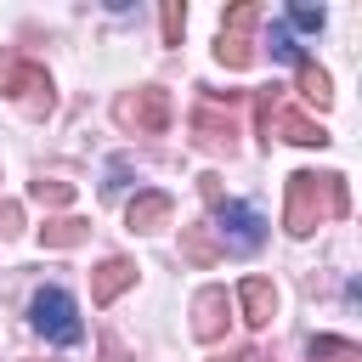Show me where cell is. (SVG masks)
<instances>
[{
	"mask_svg": "<svg viewBox=\"0 0 362 362\" xmlns=\"http://www.w3.org/2000/svg\"><path fill=\"white\" fill-rule=\"evenodd\" d=\"M351 215V192L339 170H294L283 181V226L288 238H311L322 221H345Z\"/></svg>",
	"mask_w": 362,
	"mask_h": 362,
	"instance_id": "obj_1",
	"label": "cell"
},
{
	"mask_svg": "<svg viewBox=\"0 0 362 362\" xmlns=\"http://www.w3.org/2000/svg\"><path fill=\"white\" fill-rule=\"evenodd\" d=\"M249 96H255V119H260L266 147H272V141H294V147H328V141H334L317 119H305L300 107H288L283 85H266V90H249Z\"/></svg>",
	"mask_w": 362,
	"mask_h": 362,
	"instance_id": "obj_2",
	"label": "cell"
},
{
	"mask_svg": "<svg viewBox=\"0 0 362 362\" xmlns=\"http://www.w3.org/2000/svg\"><path fill=\"white\" fill-rule=\"evenodd\" d=\"M0 96L17 102V107L34 113V119H45V113L57 107V85H51V74H45L34 57H23V51H0Z\"/></svg>",
	"mask_w": 362,
	"mask_h": 362,
	"instance_id": "obj_3",
	"label": "cell"
},
{
	"mask_svg": "<svg viewBox=\"0 0 362 362\" xmlns=\"http://www.w3.org/2000/svg\"><path fill=\"white\" fill-rule=\"evenodd\" d=\"M113 124L130 136H164L170 130V90L164 85H136L113 96Z\"/></svg>",
	"mask_w": 362,
	"mask_h": 362,
	"instance_id": "obj_4",
	"label": "cell"
},
{
	"mask_svg": "<svg viewBox=\"0 0 362 362\" xmlns=\"http://www.w3.org/2000/svg\"><path fill=\"white\" fill-rule=\"evenodd\" d=\"M28 322L51 339V345H79L85 339V322H79V305H74V294L68 288H34V300H28Z\"/></svg>",
	"mask_w": 362,
	"mask_h": 362,
	"instance_id": "obj_5",
	"label": "cell"
},
{
	"mask_svg": "<svg viewBox=\"0 0 362 362\" xmlns=\"http://www.w3.org/2000/svg\"><path fill=\"white\" fill-rule=\"evenodd\" d=\"M260 6L255 0H238V6H226L221 11V40H215V57L226 62V68H249L255 62V28H260Z\"/></svg>",
	"mask_w": 362,
	"mask_h": 362,
	"instance_id": "obj_6",
	"label": "cell"
},
{
	"mask_svg": "<svg viewBox=\"0 0 362 362\" xmlns=\"http://www.w3.org/2000/svg\"><path fill=\"white\" fill-rule=\"evenodd\" d=\"M215 209V243L221 249H238V255H255L260 243H266V221H260V209L255 204H232V198H221V204H209Z\"/></svg>",
	"mask_w": 362,
	"mask_h": 362,
	"instance_id": "obj_7",
	"label": "cell"
},
{
	"mask_svg": "<svg viewBox=\"0 0 362 362\" xmlns=\"http://www.w3.org/2000/svg\"><path fill=\"white\" fill-rule=\"evenodd\" d=\"M192 141L198 147H209V153H238V119L232 113H221L215 102H198L192 107Z\"/></svg>",
	"mask_w": 362,
	"mask_h": 362,
	"instance_id": "obj_8",
	"label": "cell"
},
{
	"mask_svg": "<svg viewBox=\"0 0 362 362\" xmlns=\"http://www.w3.org/2000/svg\"><path fill=\"white\" fill-rule=\"evenodd\" d=\"M136 260H124V255H107L96 272H90V305H113L124 288H136Z\"/></svg>",
	"mask_w": 362,
	"mask_h": 362,
	"instance_id": "obj_9",
	"label": "cell"
},
{
	"mask_svg": "<svg viewBox=\"0 0 362 362\" xmlns=\"http://www.w3.org/2000/svg\"><path fill=\"white\" fill-rule=\"evenodd\" d=\"M226 317H232L226 288H198V294H192V334H198L204 345H215V339L226 334Z\"/></svg>",
	"mask_w": 362,
	"mask_h": 362,
	"instance_id": "obj_10",
	"label": "cell"
},
{
	"mask_svg": "<svg viewBox=\"0 0 362 362\" xmlns=\"http://www.w3.org/2000/svg\"><path fill=\"white\" fill-rule=\"evenodd\" d=\"M170 221H175V198L170 192H136L124 204V226L130 232H164Z\"/></svg>",
	"mask_w": 362,
	"mask_h": 362,
	"instance_id": "obj_11",
	"label": "cell"
},
{
	"mask_svg": "<svg viewBox=\"0 0 362 362\" xmlns=\"http://www.w3.org/2000/svg\"><path fill=\"white\" fill-rule=\"evenodd\" d=\"M238 305H243V322H249V328H266V322L277 317V288H272L266 277H243V283H238Z\"/></svg>",
	"mask_w": 362,
	"mask_h": 362,
	"instance_id": "obj_12",
	"label": "cell"
},
{
	"mask_svg": "<svg viewBox=\"0 0 362 362\" xmlns=\"http://www.w3.org/2000/svg\"><path fill=\"white\" fill-rule=\"evenodd\" d=\"M90 238V221L85 215H51L45 226H40V243L45 249H79Z\"/></svg>",
	"mask_w": 362,
	"mask_h": 362,
	"instance_id": "obj_13",
	"label": "cell"
},
{
	"mask_svg": "<svg viewBox=\"0 0 362 362\" xmlns=\"http://www.w3.org/2000/svg\"><path fill=\"white\" fill-rule=\"evenodd\" d=\"M226 249L215 243V232L209 226H181V260H192V266H215Z\"/></svg>",
	"mask_w": 362,
	"mask_h": 362,
	"instance_id": "obj_14",
	"label": "cell"
},
{
	"mask_svg": "<svg viewBox=\"0 0 362 362\" xmlns=\"http://www.w3.org/2000/svg\"><path fill=\"white\" fill-rule=\"evenodd\" d=\"M305 356L311 362H362V345L356 339H339V334H311L305 339Z\"/></svg>",
	"mask_w": 362,
	"mask_h": 362,
	"instance_id": "obj_15",
	"label": "cell"
},
{
	"mask_svg": "<svg viewBox=\"0 0 362 362\" xmlns=\"http://www.w3.org/2000/svg\"><path fill=\"white\" fill-rule=\"evenodd\" d=\"M294 68H300V96H305L311 107H328V102H334V79H328L311 57H305V62H294Z\"/></svg>",
	"mask_w": 362,
	"mask_h": 362,
	"instance_id": "obj_16",
	"label": "cell"
},
{
	"mask_svg": "<svg viewBox=\"0 0 362 362\" xmlns=\"http://www.w3.org/2000/svg\"><path fill=\"white\" fill-rule=\"evenodd\" d=\"M28 198H34V204H45V209H62V204H74V187H68V181H57V175H40V181L28 187Z\"/></svg>",
	"mask_w": 362,
	"mask_h": 362,
	"instance_id": "obj_17",
	"label": "cell"
},
{
	"mask_svg": "<svg viewBox=\"0 0 362 362\" xmlns=\"http://www.w3.org/2000/svg\"><path fill=\"white\" fill-rule=\"evenodd\" d=\"M158 23H164V45H181V34H187V6H181V0H164Z\"/></svg>",
	"mask_w": 362,
	"mask_h": 362,
	"instance_id": "obj_18",
	"label": "cell"
},
{
	"mask_svg": "<svg viewBox=\"0 0 362 362\" xmlns=\"http://www.w3.org/2000/svg\"><path fill=\"white\" fill-rule=\"evenodd\" d=\"M328 17H322V6H288V17H283V28L294 34V28H305V34H317Z\"/></svg>",
	"mask_w": 362,
	"mask_h": 362,
	"instance_id": "obj_19",
	"label": "cell"
},
{
	"mask_svg": "<svg viewBox=\"0 0 362 362\" xmlns=\"http://www.w3.org/2000/svg\"><path fill=\"white\" fill-rule=\"evenodd\" d=\"M272 57H283V62H305L300 45H294V34H288L283 23H272Z\"/></svg>",
	"mask_w": 362,
	"mask_h": 362,
	"instance_id": "obj_20",
	"label": "cell"
},
{
	"mask_svg": "<svg viewBox=\"0 0 362 362\" xmlns=\"http://www.w3.org/2000/svg\"><path fill=\"white\" fill-rule=\"evenodd\" d=\"M0 238H23V204L0 198Z\"/></svg>",
	"mask_w": 362,
	"mask_h": 362,
	"instance_id": "obj_21",
	"label": "cell"
},
{
	"mask_svg": "<svg viewBox=\"0 0 362 362\" xmlns=\"http://www.w3.org/2000/svg\"><path fill=\"white\" fill-rule=\"evenodd\" d=\"M198 198H204V204H221V198H226V187H221V175H215V170H204V175H198Z\"/></svg>",
	"mask_w": 362,
	"mask_h": 362,
	"instance_id": "obj_22",
	"label": "cell"
},
{
	"mask_svg": "<svg viewBox=\"0 0 362 362\" xmlns=\"http://www.w3.org/2000/svg\"><path fill=\"white\" fill-rule=\"evenodd\" d=\"M102 362H130V351H124V339L113 328H102Z\"/></svg>",
	"mask_w": 362,
	"mask_h": 362,
	"instance_id": "obj_23",
	"label": "cell"
},
{
	"mask_svg": "<svg viewBox=\"0 0 362 362\" xmlns=\"http://www.w3.org/2000/svg\"><path fill=\"white\" fill-rule=\"evenodd\" d=\"M209 362H249V351H238V345H232V351H215Z\"/></svg>",
	"mask_w": 362,
	"mask_h": 362,
	"instance_id": "obj_24",
	"label": "cell"
},
{
	"mask_svg": "<svg viewBox=\"0 0 362 362\" xmlns=\"http://www.w3.org/2000/svg\"><path fill=\"white\" fill-rule=\"evenodd\" d=\"M28 362H34V356H28Z\"/></svg>",
	"mask_w": 362,
	"mask_h": 362,
	"instance_id": "obj_25",
	"label": "cell"
}]
</instances>
